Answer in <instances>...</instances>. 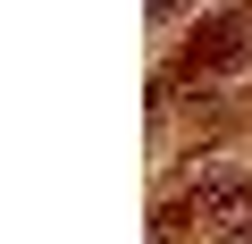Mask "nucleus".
<instances>
[{"label": "nucleus", "mask_w": 252, "mask_h": 244, "mask_svg": "<svg viewBox=\"0 0 252 244\" xmlns=\"http://www.w3.org/2000/svg\"><path fill=\"white\" fill-rule=\"evenodd\" d=\"M210 236H219V244H252V185H235V194L210 210Z\"/></svg>", "instance_id": "nucleus-1"}, {"label": "nucleus", "mask_w": 252, "mask_h": 244, "mask_svg": "<svg viewBox=\"0 0 252 244\" xmlns=\"http://www.w3.org/2000/svg\"><path fill=\"white\" fill-rule=\"evenodd\" d=\"M152 9H160V17H168V9H185V0H152Z\"/></svg>", "instance_id": "nucleus-2"}]
</instances>
